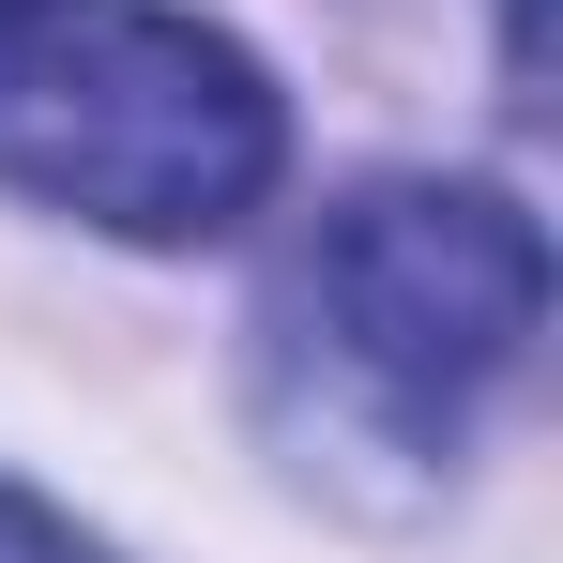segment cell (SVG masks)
Segmentation results:
<instances>
[{"instance_id": "obj_1", "label": "cell", "mask_w": 563, "mask_h": 563, "mask_svg": "<svg viewBox=\"0 0 563 563\" xmlns=\"http://www.w3.org/2000/svg\"><path fill=\"white\" fill-rule=\"evenodd\" d=\"M275 77L168 0H0V184L122 244H213L260 213Z\"/></svg>"}, {"instance_id": "obj_2", "label": "cell", "mask_w": 563, "mask_h": 563, "mask_svg": "<svg viewBox=\"0 0 563 563\" xmlns=\"http://www.w3.org/2000/svg\"><path fill=\"white\" fill-rule=\"evenodd\" d=\"M305 320L411 442H442L549 320V244L487 184H366L305 244Z\"/></svg>"}, {"instance_id": "obj_3", "label": "cell", "mask_w": 563, "mask_h": 563, "mask_svg": "<svg viewBox=\"0 0 563 563\" xmlns=\"http://www.w3.org/2000/svg\"><path fill=\"white\" fill-rule=\"evenodd\" d=\"M0 563H92V549H77L46 503H15V487H0Z\"/></svg>"}]
</instances>
